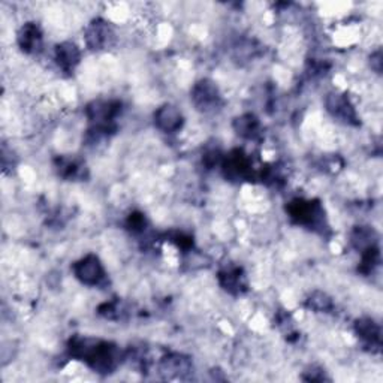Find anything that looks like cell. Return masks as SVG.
Here are the masks:
<instances>
[{"mask_svg":"<svg viewBox=\"0 0 383 383\" xmlns=\"http://www.w3.org/2000/svg\"><path fill=\"white\" fill-rule=\"evenodd\" d=\"M74 274L82 285L95 288L105 280V269L96 254H86L74 264Z\"/></svg>","mask_w":383,"mask_h":383,"instance_id":"obj_1","label":"cell"},{"mask_svg":"<svg viewBox=\"0 0 383 383\" xmlns=\"http://www.w3.org/2000/svg\"><path fill=\"white\" fill-rule=\"evenodd\" d=\"M192 101L193 105L200 111L211 112L220 107L222 95L215 82L210 80H201L200 82L195 84L192 90Z\"/></svg>","mask_w":383,"mask_h":383,"instance_id":"obj_2","label":"cell"},{"mask_svg":"<svg viewBox=\"0 0 383 383\" xmlns=\"http://www.w3.org/2000/svg\"><path fill=\"white\" fill-rule=\"evenodd\" d=\"M184 117L181 111L171 104H165L154 112V124L163 134H176L181 131Z\"/></svg>","mask_w":383,"mask_h":383,"instance_id":"obj_3","label":"cell"},{"mask_svg":"<svg viewBox=\"0 0 383 383\" xmlns=\"http://www.w3.org/2000/svg\"><path fill=\"white\" fill-rule=\"evenodd\" d=\"M86 44L92 50H105L111 45L112 39H114V33H112L111 27L107 21L96 20L93 21L86 29Z\"/></svg>","mask_w":383,"mask_h":383,"instance_id":"obj_4","label":"cell"},{"mask_svg":"<svg viewBox=\"0 0 383 383\" xmlns=\"http://www.w3.org/2000/svg\"><path fill=\"white\" fill-rule=\"evenodd\" d=\"M326 108L334 117L346 123L357 120V111H355L353 104L345 93H331L326 99Z\"/></svg>","mask_w":383,"mask_h":383,"instance_id":"obj_5","label":"cell"},{"mask_svg":"<svg viewBox=\"0 0 383 383\" xmlns=\"http://www.w3.org/2000/svg\"><path fill=\"white\" fill-rule=\"evenodd\" d=\"M54 59L62 70H65V72H70V70H74L78 66L81 60V51L74 42L65 41L55 47Z\"/></svg>","mask_w":383,"mask_h":383,"instance_id":"obj_6","label":"cell"},{"mask_svg":"<svg viewBox=\"0 0 383 383\" xmlns=\"http://www.w3.org/2000/svg\"><path fill=\"white\" fill-rule=\"evenodd\" d=\"M18 45L24 53L35 54L42 47V32L35 23H26L18 32Z\"/></svg>","mask_w":383,"mask_h":383,"instance_id":"obj_7","label":"cell"},{"mask_svg":"<svg viewBox=\"0 0 383 383\" xmlns=\"http://www.w3.org/2000/svg\"><path fill=\"white\" fill-rule=\"evenodd\" d=\"M355 331L358 337L372 346H380V326L370 318H362L355 323Z\"/></svg>","mask_w":383,"mask_h":383,"instance_id":"obj_8","label":"cell"},{"mask_svg":"<svg viewBox=\"0 0 383 383\" xmlns=\"http://www.w3.org/2000/svg\"><path fill=\"white\" fill-rule=\"evenodd\" d=\"M161 370L162 373H166L169 376H183L190 372V361L183 357V355H169L165 357L161 362Z\"/></svg>","mask_w":383,"mask_h":383,"instance_id":"obj_9","label":"cell"},{"mask_svg":"<svg viewBox=\"0 0 383 383\" xmlns=\"http://www.w3.org/2000/svg\"><path fill=\"white\" fill-rule=\"evenodd\" d=\"M235 129L241 136L253 138L259 131V122L252 114H244L235 122Z\"/></svg>","mask_w":383,"mask_h":383,"instance_id":"obj_10","label":"cell"},{"mask_svg":"<svg viewBox=\"0 0 383 383\" xmlns=\"http://www.w3.org/2000/svg\"><path fill=\"white\" fill-rule=\"evenodd\" d=\"M307 304H308V307L311 310L319 311V313H326V311H328L333 307L331 298L326 293H323V292H315L313 295L310 296V300L307 301Z\"/></svg>","mask_w":383,"mask_h":383,"instance_id":"obj_11","label":"cell"}]
</instances>
